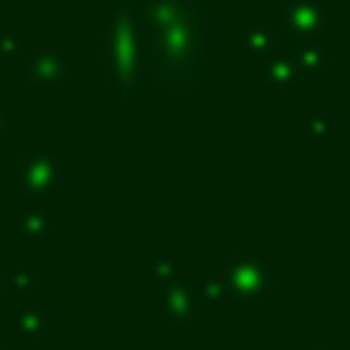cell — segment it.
Masks as SVG:
<instances>
[{
    "label": "cell",
    "instance_id": "obj_1",
    "mask_svg": "<svg viewBox=\"0 0 350 350\" xmlns=\"http://www.w3.org/2000/svg\"><path fill=\"white\" fill-rule=\"evenodd\" d=\"M57 185H64V170L53 162V154L31 151L19 162V196H46Z\"/></svg>",
    "mask_w": 350,
    "mask_h": 350
},
{
    "label": "cell",
    "instance_id": "obj_2",
    "mask_svg": "<svg viewBox=\"0 0 350 350\" xmlns=\"http://www.w3.org/2000/svg\"><path fill=\"white\" fill-rule=\"evenodd\" d=\"M68 76V53L61 49H38V53L27 57V79L31 83H64Z\"/></svg>",
    "mask_w": 350,
    "mask_h": 350
},
{
    "label": "cell",
    "instance_id": "obj_3",
    "mask_svg": "<svg viewBox=\"0 0 350 350\" xmlns=\"http://www.w3.org/2000/svg\"><path fill=\"white\" fill-rule=\"evenodd\" d=\"M19 234L23 237H49L53 234V211H49L46 204H23V211H19Z\"/></svg>",
    "mask_w": 350,
    "mask_h": 350
},
{
    "label": "cell",
    "instance_id": "obj_4",
    "mask_svg": "<svg viewBox=\"0 0 350 350\" xmlns=\"http://www.w3.org/2000/svg\"><path fill=\"white\" fill-rule=\"evenodd\" d=\"M16 327H19V335H23V339L38 342L42 335H46V327H49V317L38 309V305H23V309L16 312Z\"/></svg>",
    "mask_w": 350,
    "mask_h": 350
},
{
    "label": "cell",
    "instance_id": "obj_5",
    "mask_svg": "<svg viewBox=\"0 0 350 350\" xmlns=\"http://www.w3.org/2000/svg\"><path fill=\"white\" fill-rule=\"evenodd\" d=\"M0 61L4 64L19 61V38L12 31H0Z\"/></svg>",
    "mask_w": 350,
    "mask_h": 350
},
{
    "label": "cell",
    "instance_id": "obj_6",
    "mask_svg": "<svg viewBox=\"0 0 350 350\" xmlns=\"http://www.w3.org/2000/svg\"><path fill=\"white\" fill-rule=\"evenodd\" d=\"M4 282H8L12 290H31V286H34V275H31V271H12Z\"/></svg>",
    "mask_w": 350,
    "mask_h": 350
},
{
    "label": "cell",
    "instance_id": "obj_7",
    "mask_svg": "<svg viewBox=\"0 0 350 350\" xmlns=\"http://www.w3.org/2000/svg\"><path fill=\"white\" fill-rule=\"evenodd\" d=\"M12 129H16V117H12L8 109L0 106V144H4V139L12 136Z\"/></svg>",
    "mask_w": 350,
    "mask_h": 350
},
{
    "label": "cell",
    "instance_id": "obj_8",
    "mask_svg": "<svg viewBox=\"0 0 350 350\" xmlns=\"http://www.w3.org/2000/svg\"><path fill=\"white\" fill-rule=\"evenodd\" d=\"M0 350H4V347H0Z\"/></svg>",
    "mask_w": 350,
    "mask_h": 350
}]
</instances>
